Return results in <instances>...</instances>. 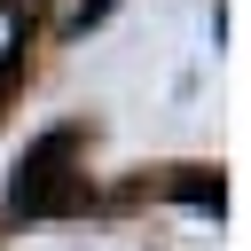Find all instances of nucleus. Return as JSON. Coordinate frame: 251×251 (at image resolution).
Here are the masks:
<instances>
[{"mask_svg": "<svg viewBox=\"0 0 251 251\" xmlns=\"http://www.w3.org/2000/svg\"><path fill=\"white\" fill-rule=\"evenodd\" d=\"M78 157V126H55V133H39L31 141V157L16 165V212H63V204H78V180L63 173Z\"/></svg>", "mask_w": 251, "mask_h": 251, "instance_id": "nucleus-1", "label": "nucleus"}, {"mask_svg": "<svg viewBox=\"0 0 251 251\" xmlns=\"http://www.w3.org/2000/svg\"><path fill=\"white\" fill-rule=\"evenodd\" d=\"M110 8H118V0H78V16H71V31H86V24H102Z\"/></svg>", "mask_w": 251, "mask_h": 251, "instance_id": "nucleus-2", "label": "nucleus"}]
</instances>
